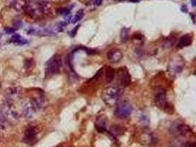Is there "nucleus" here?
Returning <instances> with one entry per match:
<instances>
[{
	"label": "nucleus",
	"instance_id": "nucleus-1",
	"mask_svg": "<svg viewBox=\"0 0 196 147\" xmlns=\"http://www.w3.org/2000/svg\"><path fill=\"white\" fill-rule=\"evenodd\" d=\"M24 11L29 16L38 19L51 12V6L45 2L27 3Z\"/></svg>",
	"mask_w": 196,
	"mask_h": 147
},
{
	"label": "nucleus",
	"instance_id": "nucleus-2",
	"mask_svg": "<svg viewBox=\"0 0 196 147\" xmlns=\"http://www.w3.org/2000/svg\"><path fill=\"white\" fill-rule=\"evenodd\" d=\"M122 90L114 86L106 87L102 90V99L104 103L109 106H113L118 103L122 95Z\"/></svg>",
	"mask_w": 196,
	"mask_h": 147
},
{
	"label": "nucleus",
	"instance_id": "nucleus-3",
	"mask_svg": "<svg viewBox=\"0 0 196 147\" xmlns=\"http://www.w3.org/2000/svg\"><path fill=\"white\" fill-rule=\"evenodd\" d=\"M1 110L4 116H5L8 123H16L18 121L19 117H20L18 110H16V107H15L14 103H13V102L7 101L5 102L3 104L2 109Z\"/></svg>",
	"mask_w": 196,
	"mask_h": 147
},
{
	"label": "nucleus",
	"instance_id": "nucleus-4",
	"mask_svg": "<svg viewBox=\"0 0 196 147\" xmlns=\"http://www.w3.org/2000/svg\"><path fill=\"white\" fill-rule=\"evenodd\" d=\"M63 65V60L60 55H54L46 63V72L48 75H53L59 73Z\"/></svg>",
	"mask_w": 196,
	"mask_h": 147
},
{
	"label": "nucleus",
	"instance_id": "nucleus-5",
	"mask_svg": "<svg viewBox=\"0 0 196 147\" xmlns=\"http://www.w3.org/2000/svg\"><path fill=\"white\" fill-rule=\"evenodd\" d=\"M133 111V108L129 103L123 102L119 103L115 110V116L119 119H127Z\"/></svg>",
	"mask_w": 196,
	"mask_h": 147
},
{
	"label": "nucleus",
	"instance_id": "nucleus-6",
	"mask_svg": "<svg viewBox=\"0 0 196 147\" xmlns=\"http://www.w3.org/2000/svg\"><path fill=\"white\" fill-rule=\"evenodd\" d=\"M117 82L120 86H129L131 83V76L126 67H121L117 71Z\"/></svg>",
	"mask_w": 196,
	"mask_h": 147
},
{
	"label": "nucleus",
	"instance_id": "nucleus-7",
	"mask_svg": "<svg viewBox=\"0 0 196 147\" xmlns=\"http://www.w3.org/2000/svg\"><path fill=\"white\" fill-rule=\"evenodd\" d=\"M38 111V110H37L35 106L34 105V104L32 103V102L31 101V100L23 102L22 113L23 115L27 118V119H33Z\"/></svg>",
	"mask_w": 196,
	"mask_h": 147
},
{
	"label": "nucleus",
	"instance_id": "nucleus-8",
	"mask_svg": "<svg viewBox=\"0 0 196 147\" xmlns=\"http://www.w3.org/2000/svg\"><path fill=\"white\" fill-rule=\"evenodd\" d=\"M154 104H156V107L160 109H164L166 107L167 104V95L165 90L162 88L158 89L155 93L154 95Z\"/></svg>",
	"mask_w": 196,
	"mask_h": 147
},
{
	"label": "nucleus",
	"instance_id": "nucleus-9",
	"mask_svg": "<svg viewBox=\"0 0 196 147\" xmlns=\"http://www.w3.org/2000/svg\"><path fill=\"white\" fill-rule=\"evenodd\" d=\"M20 95H21V89L19 87H11V88H9L8 89H7L6 90V96H7L6 101L14 103V102L18 99Z\"/></svg>",
	"mask_w": 196,
	"mask_h": 147
},
{
	"label": "nucleus",
	"instance_id": "nucleus-10",
	"mask_svg": "<svg viewBox=\"0 0 196 147\" xmlns=\"http://www.w3.org/2000/svg\"><path fill=\"white\" fill-rule=\"evenodd\" d=\"M106 57L111 63H118L123 58V54L118 49H112L106 53Z\"/></svg>",
	"mask_w": 196,
	"mask_h": 147
},
{
	"label": "nucleus",
	"instance_id": "nucleus-11",
	"mask_svg": "<svg viewBox=\"0 0 196 147\" xmlns=\"http://www.w3.org/2000/svg\"><path fill=\"white\" fill-rule=\"evenodd\" d=\"M38 129L35 127H30L25 131L24 141L27 144H33L38 135Z\"/></svg>",
	"mask_w": 196,
	"mask_h": 147
},
{
	"label": "nucleus",
	"instance_id": "nucleus-12",
	"mask_svg": "<svg viewBox=\"0 0 196 147\" xmlns=\"http://www.w3.org/2000/svg\"><path fill=\"white\" fill-rule=\"evenodd\" d=\"M193 42V37L190 36V34H186L184 36H181L178 41L177 47L178 49H182V48L187 47V46L191 45Z\"/></svg>",
	"mask_w": 196,
	"mask_h": 147
},
{
	"label": "nucleus",
	"instance_id": "nucleus-13",
	"mask_svg": "<svg viewBox=\"0 0 196 147\" xmlns=\"http://www.w3.org/2000/svg\"><path fill=\"white\" fill-rule=\"evenodd\" d=\"M177 131L179 133V135L184 137H190L193 135V132L189 126L184 124H181L178 125Z\"/></svg>",
	"mask_w": 196,
	"mask_h": 147
},
{
	"label": "nucleus",
	"instance_id": "nucleus-14",
	"mask_svg": "<svg viewBox=\"0 0 196 147\" xmlns=\"http://www.w3.org/2000/svg\"><path fill=\"white\" fill-rule=\"evenodd\" d=\"M115 71L111 66H106L104 70V79L106 83H110L113 81L115 78Z\"/></svg>",
	"mask_w": 196,
	"mask_h": 147
},
{
	"label": "nucleus",
	"instance_id": "nucleus-15",
	"mask_svg": "<svg viewBox=\"0 0 196 147\" xmlns=\"http://www.w3.org/2000/svg\"><path fill=\"white\" fill-rule=\"evenodd\" d=\"M27 5L26 0H12L11 5L17 11L24 10Z\"/></svg>",
	"mask_w": 196,
	"mask_h": 147
},
{
	"label": "nucleus",
	"instance_id": "nucleus-16",
	"mask_svg": "<svg viewBox=\"0 0 196 147\" xmlns=\"http://www.w3.org/2000/svg\"><path fill=\"white\" fill-rule=\"evenodd\" d=\"M11 42L18 44V45H25V44L28 43V40L22 38L20 35L15 34L11 38Z\"/></svg>",
	"mask_w": 196,
	"mask_h": 147
},
{
	"label": "nucleus",
	"instance_id": "nucleus-17",
	"mask_svg": "<svg viewBox=\"0 0 196 147\" xmlns=\"http://www.w3.org/2000/svg\"><path fill=\"white\" fill-rule=\"evenodd\" d=\"M85 15V13L84 10L82 9H80L79 10L77 11L76 13V14L74 15V16L73 18H71L70 19V23H72V24H76L77 22H78L79 21H80L81 19L84 17Z\"/></svg>",
	"mask_w": 196,
	"mask_h": 147
},
{
	"label": "nucleus",
	"instance_id": "nucleus-18",
	"mask_svg": "<svg viewBox=\"0 0 196 147\" xmlns=\"http://www.w3.org/2000/svg\"><path fill=\"white\" fill-rule=\"evenodd\" d=\"M120 37H121V43H126L128 41L129 38V30L127 27L122 28L121 31V34H120Z\"/></svg>",
	"mask_w": 196,
	"mask_h": 147
},
{
	"label": "nucleus",
	"instance_id": "nucleus-19",
	"mask_svg": "<svg viewBox=\"0 0 196 147\" xmlns=\"http://www.w3.org/2000/svg\"><path fill=\"white\" fill-rule=\"evenodd\" d=\"M73 7V6H70L68 7H64V8H60L58 9L57 10V13H59L60 15H65V16H69L70 15V13H71V9Z\"/></svg>",
	"mask_w": 196,
	"mask_h": 147
},
{
	"label": "nucleus",
	"instance_id": "nucleus-20",
	"mask_svg": "<svg viewBox=\"0 0 196 147\" xmlns=\"http://www.w3.org/2000/svg\"><path fill=\"white\" fill-rule=\"evenodd\" d=\"M7 124H8V122H7L6 119L4 116L2 110H0V129L2 130V129H6Z\"/></svg>",
	"mask_w": 196,
	"mask_h": 147
},
{
	"label": "nucleus",
	"instance_id": "nucleus-21",
	"mask_svg": "<svg viewBox=\"0 0 196 147\" xmlns=\"http://www.w3.org/2000/svg\"><path fill=\"white\" fill-rule=\"evenodd\" d=\"M103 2V0H90L87 3V6L90 8H96V7L100 6Z\"/></svg>",
	"mask_w": 196,
	"mask_h": 147
},
{
	"label": "nucleus",
	"instance_id": "nucleus-22",
	"mask_svg": "<svg viewBox=\"0 0 196 147\" xmlns=\"http://www.w3.org/2000/svg\"><path fill=\"white\" fill-rule=\"evenodd\" d=\"M96 128L97 129H98V132H104V131L105 130L106 123L105 121H104V119H102L101 120L100 119L98 120V122H97V124H96Z\"/></svg>",
	"mask_w": 196,
	"mask_h": 147
},
{
	"label": "nucleus",
	"instance_id": "nucleus-23",
	"mask_svg": "<svg viewBox=\"0 0 196 147\" xmlns=\"http://www.w3.org/2000/svg\"><path fill=\"white\" fill-rule=\"evenodd\" d=\"M139 123L143 126H147L149 124V119L147 116L143 114L139 118Z\"/></svg>",
	"mask_w": 196,
	"mask_h": 147
},
{
	"label": "nucleus",
	"instance_id": "nucleus-24",
	"mask_svg": "<svg viewBox=\"0 0 196 147\" xmlns=\"http://www.w3.org/2000/svg\"><path fill=\"white\" fill-rule=\"evenodd\" d=\"M13 24L15 29H20L23 26V23L20 19H14L13 22Z\"/></svg>",
	"mask_w": 196,
	"mask_h": 147
},
{
	"label": "nucleus",
	"instance_id": "nucleus-25",
	"mask_svg": "<svg viewBox=\"0 0 196 147\" xmlns=\"http://www.w3.org/2000/svg\"><path fill=\"white\" fill-rule=\"evenodd\" d=\"M4 31H5V32H6L7 34H13L15 32V29L13 28V27H6V28H5Z\"/></svg>",
	"mask_w": 196,
	"mask_h": 147
},
{
	"label": "nucleus",
	"instance_id": "nucleus-26",
	"mask_svg": "<svg viewBox=\"0 0 196 147\" xmlns=\"http://www.w3.org/2000/svg\"><path fill=\"white\" fill-rule=\"evenodd\" d=\"M192 3H193V6L195 7V3H196V1L195 0H192Z\"/></svg>",
	"mask_w": 196,
	"mask_h": 147
},
{
	"label": "nucleus",
	"instance_id": "nucleus-27",
	"mask_svg": "<svg viewBox=\"0 0 196 147\" xmlns=\"http://www.w3.org/2000/svg\"><path fill=\"white\" fill-rule=\"evenodd\" d=\"M129 1L131 2H138L140 0H129Z\"/></svg>",
	"mask_w": 196,
	"mask_h": 147
},
{
	"label": "nucleus",
	"instance_id": "nucleus-28",
	"mask_svg": "<svg viewBox=\"0 0 196 147\" xmlns=\"http://www.w3.org/2000/svg\"><path fill=\"white\" fill-rule=\"evenodd\" d=\"M2 33H0V38H2Z\"/></svg>",
	"mask_w": 196,
	"mask_h": 147
},
{
	"label": "nucleus",
	"instance_id": "nucleus-29",
	"mask_svg": "<svg viewBox=\"0 0 196 147\" xmlns=\"http://www.w3.org/2000/svg\"><path fill=\"white\" fill-rule=\"evenodd\" d=\"M1 140H2V138H1V136H0V142H1Z\"/></svg>",
	"mask_w": 196,
	"mask_h": 147
}]
</instances>
